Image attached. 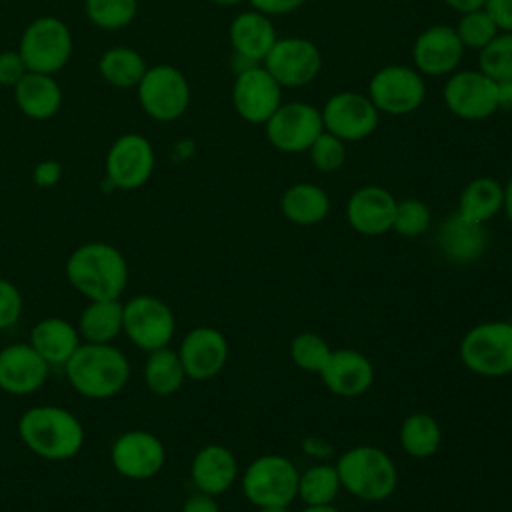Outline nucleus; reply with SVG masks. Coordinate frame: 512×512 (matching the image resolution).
<instances>
[{"label":"nucleus","mask_w":512,"mask_h":512,"mask_svg":"<svg viewBox=\"0 0 512 512\" xmlns=\"http://www.w3.org/2000/svg\"><path fill=\"white\" fill-rule=\"evenodd\" d=\"M64 274L86 300H120L128 286L130 268L126 256L114 244L94 240L70 252Z\"/></svg>","instance_id":"f257e3e1"},{"label":"nucleus","mask_w":512,"mask_h":512,"mask_svg":"<svg viewBox=\"0 0 512 512\" xmlns=\"http://www.w3.org/2000/svg\"><path fill=\"white\" fill-rule=\"evenodd\" d=\"M16 430L22 444L32 454L50 462L74 458L86 440L80 418L56 404L28 408L20 416Z\"/></svg>","instance_id":"f03ea898"},{"label":"nucleus","mask_w":512,"mask_h":512,"mask_svg":"<svg viewBox=\"0 0 512 512\" xmlns=\"http://www.w3.org/2000/svg\"><path fill=\"white\" fill-rule=\"evenodd\" d=\"M70 386L88 400H108L130 380V360L114 344L82 342L64 366Z\"/></svg>","instance_id":"7ed1b4c3"},{"label":"nucleus","mask_w":512,"mask_h":512,"mask_svg":"<svg viewBox=\"0 0 512 512\" xmlns=\"http://www.w3.org/2000/svg\"><path fill=\"white\" fill-rule=\"evenodd\" d=\"M342 488L358 500L382 502L390 498L398 484L394 460L376 446L360 444L342 452L336 460Z\"/></svg>","instance_id":"20e7f679"},{"label":"nucleus","mask_w":512,"mask_h":512,"mask_svg":"<svg viewBox=\"0 0 512 512\" xmlns=\"http://www.w3.org/2000/svg\"><path fill=\"white\" fill-rule=\"evenodd\" d=\"M462 364L484 378L512 374V322L490 320L472 326L460 340Z\"/></svg>","instance_id":"39448f33"},{"label":"nucleus","mask_w":512,"mask_h":512,"mask_svg":"<svg viewBox=\"0 0 512 512\" xmlns=\"http://www.w3.org/2000/svg\"><path fill=\"white\" fill-rule=\"evenodd\" d=\"M298 468L282 454L254 458L242 472V492L256 508L290 506L298 498Z\"/></svg>","instance_id":"423d86ee"},{"label":"nucleus","mask_w":512,"mask_h":512,"mask_svg":"<svg viewBox=\"0 0 512 512\" xmlns=\"http://www.w3.org/2000/svg\"><path fill=\"white\" fill-rule=\"evenodd\" d=\"M74 40L58 16H38L22 32L18 52L30 72L56 74L72 56Z\"/></svg>","instance_id":"0eeeda50"},{"label":"nucleus","mask_w":512,"mask_h":512,"mask_svg":"<svg viewBox=\"0 0 512 512\" xmlns=\"http://www.w3.org/2000/svg\"><path fill=\"white\" fill-rule=\"evenodd\" d=\"M122 332L142 352H154L170 346L176 334V316L172 308L154 294H136L122 302Z\"/></svg>","instance_id":"6e6552de"},{"label":"nucleus","mask_w":512,"mask_h":512,"mask_svg":"<svg viewBox=\"0 0 512 512\" xmlns=\"http://www.w3.org/2000/svg\"><path fill=\"white\" fill-rule=\"evenodd\" d=\"M136 94L146 116L156 122H174L182 118L192 100V90L184 72L172 64L148 66L136 86Z\"/></svg>","instance_id":"1a4fd4ad"},{"label":"nucleus","mask_w":512,"mask_h":512,"mask_svg":"<svg viewBox=\"0 0 512 512\" xmlns=\"http://www.w3.org/2000/svg\"><path fill=\"white\" fill-rule=\"evenodd\" d=\"M366 94L380 114L406 116L424 104L426 82L412 66L386 64L372 74Z\"/></svg>","instance_id":"9d476101"},{"label":"nucleus","mask_w":512,"mask_h":512,"mask_svg":"<svg viewBox=\"0 0 512 512\" xmlns=\"http://www.w3.org/2000/svg\"><path fill=\"white\" fill-rule=\"evenodd\" d=\"M156 166V154L152 142L136 132L118 136L104 158V180L116 190L142 188Z\"/></svg>","instance_id":"9b49d317"},{"label":"nucleus","mask_w":512,"mask_h":512,"mask_svg":"<svg viewBox=\"0 0 512 512\" xmlns=\"http://www.w3.org/2000/svg\"><path fill=\"white\" fill-rule=\"evenodd\" d=\"M268 142L284 152H308L312 142L324 132L322 114L308 102H282L278 110L264 122Z\"/></svg>","instance_id":"f8f14e48"},{"label":"nucleus","mask_w":512,"mask_h":512,"mask_svg":"<svg viewBox=\"0 0 512 512\" xmlns=\"http://www.w3.org/2000/svg\"><path fill=\"white\" fill-rule=\"evenodd\" d=\"M262 66L282 88H302L316 80L322 68L318 46L302 36L278 38Z\"/></svg>","instance_id":"ddd939ff"},{"label":"nucleus","mask_w":512,"mask_h":512,"mask_svg":"<svg viewBox=\"0 0 512 512\" xmlns=\"http://www.w3.org/2000/svg\"><path fill=\"white\" fill-rule=\"evenodd\" d=\"M446 108L462 120H486L498 112V82L480 70H456L442 88Z\"/></svg>","instance_id":"4468645a"},{"label":"nucleus","mask_w":512,"mask_h":512,"mask_svg":"<svg viewBox=\"0 0 512 512\" xmlns=\"http://www.w3.org/2000/svg\"><path fill=\"white\" fill-rule=\"evenodd\" d=\"M324 130L344 142H358L368 138L380 122V112L368 94L356 90H342L332 94L322 110Z\"/></svg>","instance_id":"2eb2a0df"},{"label":"nucleus","mask_w":512,"mask_h":512,"mask_svg":"<svg viewBox=\"0 0 512 512\" xmlns=\"http://www.w3.org/2000/svg\"><path fill=\"white\" fill-rule=\"evenodd\" d=\"M110 462L122 478L142 482L162 472L166 464V448L154 432L128 430L112 442Z\"/></svg>","instance_id":"dca6fc26"},{"label":"nucleus","mask_w":512,"mask_h":512,"mask_svg":"<svg viewBox=\"0 0 512 512\" xmlns=\"http://www.w3.org/2000/svg\"><path fill=\"white\" fill-rule=\"evenodd\" d=\"M282 104V86L260 64L236 74L232 84V106L248 124H264Z\"/></svg>","instance_id":"f3484780"},{"label":"nucleus","mask_w":512,"mask_h":512,"mask_svg":"<svg viewBox=\"0 0 512 512\" xmlns=\"http://www.w3.org/2000/svg\"><path fill=\"white\" fill-rule=\"evenodd\" d=\"M176 352L184 366L186 378L206 382L224 370L230 348L226 336L218 328L196 326L186 332Z\"/></svg>","instance_id":"a211bd4d"},{"label":"nucleus","mask_w":512,"mask_h":512,"mask_svg":"<svg viewBox=\"0 0 512 512\" xmlns=\"http://www.w3.org/2000/svg\"><path fill=\"white\" fill-rule=\"evenodd\" d=\"M464 46L448 24H434L424 28L412 46L414 68L422 76H450L462 62Z\"/></svg>","instance_id":"6ab92c4d"},{"label":"nucleus","mask_w":512,"mask_h":512,"mask_svg":"<svg viewBox=\"0 0 512 512\" xmlns=\"http://www.w3.org/2000/svg\"><path fill=\"white\" fill-rule=\"evenodd\" d=\"M50 366L30 346L14 342L0 350V390L10 396H30L48 380Z\"/></svg>","instance_id":"aec40b11"},{"label":"nucleus","mask_w":512,"mask_h":512,"mask_svg":"<svg viewBox=\"0 0 512 512\" xmlns=\"http://www.w3.org/2000/svg\"><path fill=\"white\" fill-rule=\"evenodd\" d=\"M396 202L384 186H360L348 198L346 220L362 236H382L392 230Z\"/></svg>","instance_id":"412c9836"},{"label":"nucleus","mask_w":512,"mask_h":512,"mask_svg":"<svg viewBox=\"0 0 512 512\" xmlns=\"http://www.w3.org/2000/svg\"><path fill=\"white\" fill-rule=\"evenodd\" d=\"M318 376L332 394L342 398H356L370 390L376 372L372 360L366 354L352 348H340L330 352Z\"/></svg>","instance_id":"4be33fe9"},{"label":"nucleus","mask_w":512,"mask_h":512,"mask_svg":"<svg viewBox=\"0 0 512 512\" xmlns=\"http://www.w3.org/2000/svg\"><path fill=\"white\" fill-rule=\"evenodd\" d=\"M436 242L446 260L454 264H470L486 252L490 234L486 224L466 220L454 212L440 224Z\"/></svg>","instance_id":"5701e85b"},{"label":"nucleus","mask_w":512,"mask_h":512,"mask_svg":"<svg viewBox=\"0 0 512 512\" xmlns=\"http://www.w3.org/2000/svg\"><path fill=\"white\" fill-rule=\"evenodd\" d=\"M240 468L234 452L222 444L202 446L190 462V478L198 492L220 496L238 480Z\"/></svg>","instance_id":"b1692460"},{"label":"nucleus","mask_w":512,"mask_h":512,"mask_svg":"<svg viewBox=\"0 0 512 512\" xmlns=\"http://www.w3.org/2000/svg\"><path fill=\"white\" fill-rule=\"evenodd\" d=\"M28 342L50 368H64L82 344V338L76 324L60 316H46L32 326Z\"/></svg>","instance_id":"393cba45"},{"label":"nucleus","mask_w":512,"mask_h":512,"mask_svg":"<svg viewBox=\"0 0 512 512\" xmlns=\"http://www.w3.org/2000/svg\"><path fill=\"white\" fill-rule=\"evenodd\" d=\"M228 38H230L232 52L262 64L266 54L278 40V34L270 16L252 8L232 18L228 28Z\"/></svg>","instance_id":"a878e982"},{"label":"nucleus","mask_w":512,"mask_h":512,"mask_svg":"<svg viewBox=\"0 0 512 512\" xmlns=\"http://www.w3.org/2000/svg\"><path fill=\"white\" fill-rule=\"evenodd\" d=\"M64 100L62 86L54 74L26 72L14 86V102L18 110L30 120H48L58 114Z\"/></svg>","instance_id":"bb28decb"},{"label":"nucleus","mask_w":512,"mask_h":512,"mask_svg":"<svg viewBox=\"0 0 512 512\" xmlns=\"http://www.w3.org/2000/svg\"><path fill=\"white\" fill-rule=\"evenodd\" d=\"M284 218L298 226L320 224L330 212L328 192L312 182H296L288 186L280 198Z\"/></svg>","instance_id":"cd10ccee"},{"label":"nucleus","mask_w":512,"mask_h":512,"mask_svg":"<svg viewBox=\"0 0 512 512\" xmlns=\"http://www.w3.org/2000/svg\"><path fill=\"white\" fill-rule=\"evenodd\" d=\"M124 314L120 300H88L82 308L76 328L82 342L112 344L122 334Z\"/></svg>","instance_id":"c85d7f7f"},{"label":"nucleus","mask_w":512,"mask_h":512,"mask_svg":"<svg viewBox=\"0 0 512 512\" xmlns=\"http://www.w3.org/2000/svg\"><path fill=\"white\" fill-rule=\"evenodd\" d=\"M504 206V186L492 176L472 178L460 192L458 214L466 220L488 224Z\"/></svg>","instance_id":"c756f323"},{"label":"nucleus","mask_w":512,"mask_h":512,"mask_svg":"<svg viewBox=\"0 0 512 512\" xmlns=\"http://www.w3.org/2000/svg\"><path fill=\"white\" fill-rule=\"evenodd\" d=\"M146 58L130 46H112L102 52L98 72L102 80L114 88H136L146 74Z\"/></svg>","instance_id":"7c9ffc66"},{"label":"nucleus","mask_w":512,"mask_h":512,"mask_svg":"<svg viewBox=\"0 0 512 512\" xmlns=\"http://www.w3.org/2000/svg\"><path fill=\"white\" fill-rule=\"evenodd\" d=\"M142 378L146 388L154 394V396H172L176 394L184 380H186V372L184 366L180 362V356L176 350H172L170 346L148 352L146 360H144V368H142Z\"/></svg>","instance_id":"2f4dec72"},{"label":"nucleus","mask_w":512,"mask_h":512,"mask_svg":"<svg viewBox=\"0 0 512 512\" xmlns=\"http://www.w3.org/2000/svg\"><path fill=\"white\" fill-rule=\"evenodd\" d=\"M398 440L408 456L430 458L442 444V430L434 416L426 412H414L402 420Z\"/></svg>","instance_id":"473e14b6"},{"label":"nucleus","mask_w":512,"mask_h":512,"mask_svg":"<svg viewBox=\"0 0 512 512\" xmlns=\"http://www.w3.org/2000/svg\"><path fill=\"white\" fill-rule=\"evenodd\" d=\"M342 490L336 464L316 462L298 476V498L306 506L332 504Z\"/></svg>","instance_id":"72a5a7b5"},{"label":"nucleus","mask_w":512,"mask_h":512,"mask_svg":"<svg viewBox=\"0 0 512 512\" xmlns=\"http://www.w3.org/2000/svg\"><path fill=\"white\" fill-rule=\"evenodd\" d=\"M86 18L100 30H120L132 24L138 0H84Z\"/></svg>","instance_id":"f704fd0d"},{"label":"nucleus","mask_w":512,"mask_h":512,"mask_svg":"<svg viewBox=\"0 0 512 512\" xmlns=\"http://www.w3.org/2000/svg\"><path fill=\"white\" fill-rule=\"evenodd\" d=\"M478 70L494 82L512 80V32H498L478 52Z\"/></svg>","instance_id":"c9c22d12"},{"label":"nucleus","mask_w":512,"mask_h":512,"mask_svg":"<svg viewBox=\"0 0 512 512\" xmlns=\"http://www.w3.org/2000/svg\"><path fill=\"white\" fill-rule=\"evenodd\" d=\"M330 352L328 342L316 332H300L290 342V358L304 372L320 374Z\"/></svg>","instance_id":"e433bc0d"},{"label":"nucleus","mask_w":512,"mask_h":512,"mask_svg":"<svg viewBox=\"0 0 512 512\" xmlns=\"http://www.w3.org/2000/svg\"><path fill=\"white\" fill-rule=\"evenodd\" d=\"M464 50L472 48V50H482L490 40H494V36L500 32L496 22L492 20V16L484 10H472L466 14H460L458 24L454 26Z\"/></svg>","instance_id":"4c0bfd02"},{"label":"nucleus","mask_w":512,"mask_h":512,"mask_svg":"<svg viewBox=\"0 0 512 512\" xmlns=\"http://www.w3.org/2000/svg\"><path fill=\"white\" fill-rule=\"evenodd\" d=\"M432 224L430 208L418 198H404L396 202L392 230L404 238L422 236Z\"/></svg>","instance_id":"58836bf2"},{"label":"nucleus","mask_w":512,"mask_h":512,"mask_svg":"<svg viewBox=\"0 0 512 512\" xmlns=\"http://www.w3.org/2000/svg\"><path fill=\"white\" fill-rule=\"evenodd\" d=\"M308 156L316 170L332 174L346 162V142L324 130L308 148Z\"/></svg>","instance_id":"ea45409f"},{"label":"nucleus","mask_w":512,"mask_h":512,"mask_svg":"<svg viewBox=\"0 0 512 512\" xmlns=\"http://www.w3.org/2000/svg\"><path fill=\"white\" fill-rule=\"evenodd\" d=\"M24 310L20 288L8 278H0V330L14 326Z\"/></svg>","instance_id":"a19ab883"},{"label":"nucleus","mask_w":512,"mask_h":512,"mask_svg":"<svg viewBox=\"0 0 512 512\" xmlns=\"http://www.w3.org/2000/svg\"><path fill=\"white\" fill-rule=\"evenodd\" d=\"M28 72L18 50H2L0 52V86L14 88L24 74Z\"/></svg>","instance_id":"79ce46f5"},{"label":"nucleus","mask_w":512,"mask_h":512,"mask_svg":"<svg viewBox=\"0 0 512 512\" xmlns=\"http://www.w3.org/2000/svg\"><path fill=\"white\" fill-rule=\"evenodd\" d=\"M62 170L58 160H40L32 170V180L38 188H54L62 178Z\"/></svg>","instance_id":"37998d69"},{"label":"nucleus","mask_w":512,"mask_h":512,"mask_svg":"<svg viewBox=\"0 0 512 512\" xmlns=\"http://www.w3.org/2000/svg\"><path fill=\"white\" fill-rule=\"evenodd\" d=\"M250 6L266 16H284L302 8L308 0H248Z\"/></svg>","instance_id":"c03bdc74"},{"label":"nucleus","mask_w":512,"mask_h":512,"mask_svg":"<svg viewBox=\"0 0 512 512\" xmlns=\"http://www.w3.org/2000/svg\"><path fill=\"white\" fill-rule=\"evenodd\" d=\"M484 10L492 16L500 32H512V0H486Z\"/></svg>","instance_id":"a18cd8bd"},{"label":"nucleus","mask_w":512,"mask_h":512,"mask_svg":"<svg viewBox=\"0 0 512 512\" xmlns=\"http://www.w3.org/2000/svg\"><path fill=\"white\" fill-rule=\"evenodd\" d=\"M300 446H302V452L306 456H310V458H314L318 462H326L334 454L332 444L328 440L320 438V436H306Z\"/></svg>","instance_id":"49530a36"},{"label":"nucleus","mask_w":512,"mask_h":512,"mask_svg":"<svg viewBox=\"0 0 512 512\" xmlns=\"http://www.w3.org/2000/svg\"><path fill=\"white\" fill-rule=\"evenodd\" d=\"M182 512H220V506L216 502V496L196 492L184 500Z\"/></svg>","instance_id":"de8ad7c7"},{"label":"nucleus","mask_w":512,"mask_h":512,"mask_svg":"<svg viewBox=\"0 0 512 512\" xmlns=\"http://www.w3.org/2000/svg\"><path fill=\"white\" fill-rule=\"evenodd\" d=\"M498 110L512 112V80L498 82Z\"/></svg>","instance_id":"09e8293b"},{"label":"nucleus","mask_w":512,"mask_h":512,"mask_svg":"<svg viewBox=\"0 0 512 512\" xmlns=\"http://www.w3.org/2000/svg\"><path fill=\"white\" fill-rule=\"evenodd\" d=\"M442 2L458 14H466V12L484 8V4H486V0H442Z\"/></svg>","instance_id":"8fccbe9b"},{"label":"nucleus","mask_w":512,"mask_h":512,"mask_svg":"<svg viewBox=\"0 0 512 512\" xmlns=\"http://www.w3.org/2000/svg\"><path fill=\"white\" fill-rule=\"evenodd\" d=\"M502 210H504L508 222L512 224V176L504 186V206H502Z\"/></svg>","instance_id":"3c124183"},{"label":"nucleus","mask_w":512,"mask_h":512,"mask_svg":"<svg viewBox=\"0 0 512 512\" xmlns=\"http://www.w3.org/2000/svg\"><path fill=\"white\" fill-rule=\"evenodd\" d=\"M300 512H340V510L334 508L332 504H326V506H304Z\"/></svg>","instance_id":"603ef678"},{"label":"nucleus","mask_w":512,"mask_h":512,"mask_svg":"<svg viewBox=\"0 0 512 512\" xmlns=\"http://www.w3.org/2000/svg\"><path fill=\"white\" fill-rule=\"evenodd\" d=\"M208 2H212V4H216V6H238V4H242L244 0H208Z\"/></svg>","instance_id":"864d4df0"},{"label":"nucleus","mask_w":512,"mask_h":512,"mask_svg":"<svg viewBox=\"0 0 512 512\" xmlns=\"http://www.w3.org/2000/svg\"><path fill=\"white\" fill-rule=\"evenodd\" d=\"M258 512H290L288 506H264V508H258Z\"/></svg>","instance_id":"5fc2aeb1"}]
</instances>
